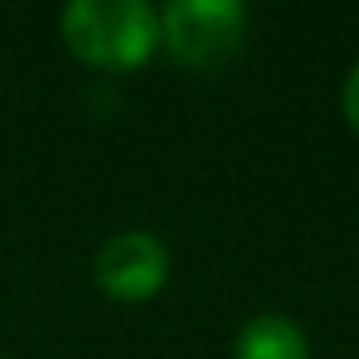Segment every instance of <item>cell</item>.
Listing matches in <instances>:
<instances>
[{
	"label": "cell",
	"instance_id": "obj_2",
	"mask_svg": "<svg viewBox=\"0 0 359 359\" xmlns=\"http://www.w3.org/2000/svg\"><path fill=\"white\" fill-rule=\"evenodd\" d=\"M163 43L182 66H220L243 39L248 8L240 0H174L158 16Z\"/></svg>",
	"mask_w": 359,
	"mask_h": 359
},
{
	"label": "cell",
	"instance_id": "obj_1",
	"mask_svg": "<svg viewBox=\"0 0 359 359\" xmlns=\"http://www.w3.org/2000/svg\"><path fill=\"white\" fill-rule=\"evenodd\" d=\"M62 39L86 66L140 70L163 39V27L143 0H74L62 12Z\"/></svg>",
	"mask_w": 359,
	"mask_h": 359
},
{
	"label": "cell",
	"instance_id": "obj_4",
	"mask_svg": "<svg viewBox=\"0 0 359 359\" xmlns=\"http://www.w3.org/2000/svg\"><path fill=\"white\" fill-rule=\"evenodd\" d=\"M236 359H309V340L290 317L263 313L240 328Z\"/></svg>",
	"mask_w": 359,
	"mask_h": 359
},
{
	"label": "cell",
	"instance_id": "obj_3",
	"mask_svg": "<svg viewBox=\"0 0 359 359\" xmlns=\"http://www.w3.org/2000/svg\"><path fill=\"white\" fill-rule=\"evenodd\" d=\"M170 255L151 232H120L101 243L93 259V278L116 302H147L166 286Z\"/></svg>",
	"mask_w": 359,
	"mask_h": 359
},
{
	"label": "cell",
	"instance_id": "obj_5",
	"mask_svg": "<svg viewBox=\"0 0 359 359\" xmlns=\"http://www.w3.org/2000/svg\"><path fill=\"white\" fill-rule=\"evenodd\" d=\"M344 116H348V124L359 132V62L351 66L348 81H344Z\"/></svg>",
	"mask_w": 359,
	"mask_h": 359
}]
</instances>
